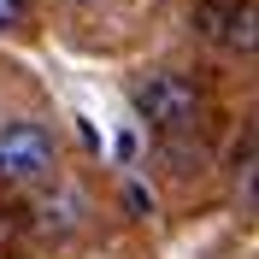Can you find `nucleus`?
Listing matches in <instances>:
<instances>
[{
	"label": "nucleus",
	"mask_w": 259,
	"mask_h": 259,
	"mask_svg": "<svg viewBox=\"0 0 259 259\" xmlns=\"http://www.w3.org/2000/svg\"><path fill=\"white\" fill-rule=\"evenodd\" d=\"M53 165H59V147H53V130L41 118L0 124V183L6 189H30V183L53 177Z\"/></svg>",
	"instance_id": "nucleus-1"
},
{
	"label": "nucleus",
	"mask_w": 259,
	"mask_h": 259,
	"mask_svg": "<svg viewBox=\"0 0 259 259\" xmlns=\"http://www.w3.org/2000/svg\"><path fill=\"white\" fill-rule=\"evenodd\" d=\"M136 112L153 130H189L200 118V89L183 71H153L147 82H136Z\"/></svg>",
	"instance_id": "nucleus-2"
},
{
	"label": "nucleus",
	"mask_w": 259,
	"mask_h": 259,
	"mask_svg": "<svg viewBox=\"0 0 259 259\" xmlns=\"http://www.w3.org/2000/svg\"><path fill=\"white\" fill-rule=\"evenodd\" d=\"M194 24H200V35L218 41L224 53H242V59L259 53V0H206V6L194 12Z\"/></svg>",
	"instance_id": "nucleus-3"
},
{
	"label": "nucleus",
	"mask_w": 259,
	"mask_h": 259,
	"mask_svg": "<svg viewBox=\"0 0 259 259\" xmlns=\"http://www.w3.org/2000/svg\"><path fill=\"white\" fill-rule=\"evenodd\" d=\"M24 12H30V0H0V30H6V24H18Z\"/></svg>",
	"instance_id": "nucleus-4"
},
{
	"label": "nucleus",
	"mask_w": 259,
	"mask_h": 259,
	"mask_svg": "<svg viewBox=\"0 0 259 259\" xmlns=\"http://www.w3.org/2000/svg\"><path fill=\"white\" fill-rule=\"evenodd\" d=\"M247 200L259 206V165H253V177H247Z\"/></svg>",
	"instance_id": "nucleus-5"
}]
</instances>
